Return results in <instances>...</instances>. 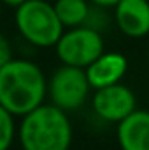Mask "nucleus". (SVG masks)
<instances>
[{
	"mask_svg": "<svg viewBox=\"0 0 149 150\" xmlns=\"http://www.w3.org/2000/svg\"><path fill=\"white\" fill-rule=\"evenodd\" d=\"M114 21L130 38L149 35V0H119L114 5Z\"/></svg>",
	"mask_w": 149,
	"mask_h": 150,
	"instance_id": "nucleus-7",
	"label": "nucleus"
},
{
	"mask_svg": "<svg viewBox=\"0 0 149 150\" xmlns=\"http://www.w3.org/2000/svg\"><path fill=\"white\" fill-rule=\"evenodd\" d=\"M121 150H149V110H135L117 124Z\"/></svg>",
	"mask_w": 149,
	"mask_h": 150,
	"instance_id": "nucleus-9",
	"label": "nucleus"
},
{
	"mask_svg": "<svg viewBox=\"0 0 149 150\" xmlns=\"http://www.w3.org/2000/svg\"><path fill=\"white\" fill-rule=\"evenodd\" d=\"M53 5H54V11H56L60 21L67 28H75V26L86 25L88 16L91 12L86 0H56Z\"/></svg>",
	"mask_w": 149,
	"mask_h": 150,
	"instance_id": "nucleus-10",
	"label": "nucleus"
},
{
	"mask_svg": "<svg viewBox=\"0 0 149 150\" xmlns=\"http://www.w3.org/2000/svg\"><path fill=\"white\" fill-rule=\"evenodd\" d=\"M0 12H2V0H0Z\"/></svg>",
	"mask_w": 149,
	"mask_h": 150,
	"instance_id": "nucleus-15",
	"label": "nucleus"
},
{
	"mask_svg": "<svg viewBox=\"0 0 149 150\" xmlns=\"http://www.w3.org/2000/svg\"><path fill=\"white\" fill-rule=\"evenodd\" d=\"M54 49L63 65L86 68L104 52V38L98 30L82 25L63 32Z\"/></svg>",
	"mask_w": 149,
	"mask_h": 150,
	"instance_id": "nucleus-4",
	"label": "nucleus"
},
{
	"mask_svg": "<svg viewBox=\"0 0 149 150\" xmlns=\"http://www.w3.org/2000/svg\"><path fill=\"white\" fill-rule=\"evenodd\" d=\"M47 80L35 63L11 59L0 68V105L12 115H27L44 103Z\"/></svg>",
	"mask_w": 149,
	"mask_h": 150,
	"instance_id": "nucleus-1",
	"label": "nucleus"
},
{
	"mask_svg": "<svg viewBox=\"0 0 149 150\" xmlns=\"http://www.w3.org/2000/svg\"><path fill=\"white\" fill-rule=\"evenodd\" d=\"M23 2H27V0H2V4H5V5H11V7H19Z\"/></svg>",
	"mask_w": 149,
	"mask_h": 150,
	"instance_id": "nucleus-14",
	"label": "nucleus"
},
{
	"mask_svg": "<svg viewBox=\"0 0 149 150\" xmlns=\"http://www.w3.org/2000/svg\"><path fill=\"white\" fill-rule=\"evenodd\" d=\"M128 72V59L121 52H102L90 67H86V75L93 89L107 87L121 82Z\"/></svg>",
	"mask_w": 149,
	"mask_h": 150,
	"instance_id": "nucleus-8",
	"label": "nucleus"
},
{
	"mask_svg": "<svg viewBox=\"0 0 149 150\" xmlns=\"http://www.w3.org/2000/svg\"><path fill=\"white\" fill-rule=\"evenodd\" d=\"M90 2H93L98 7H114L119 0H90Z\"/></svg>",
	"mask_w": 149,
	"mask_h": 150,
	"instance_id": "nucleus-13",
	"label": "nucleus"
},
{
	"mask_svg": "<svg viewBox=\"0 0 149 150\" xmlns=\"http://www.w3.org/2000/svg\"><path fill=\"white\" fill-rule=\"evenodd\" d=\"M16 136L14 115L0 105V150H9Z\"/></svg>",
	"mask_w": 149,
	"mask_h": 150,
	"instance_id": "nucleus-11",
	"label": "nucleus"
},
{
	"mask_svg": "<svg viewBox=\"0 0 149 150\" xmlns=\"http://www.w3.org/2000/svg\"><path fill=\"white\" fill-rule=\"evenodd\" d=\"M148 61H149V51H148Z\"/></svg>",
	"mask_w": 149,
	"mask_h": 150,
	"instance_id": "nucleus-16",
	"label": "nucleus"
},
{
	"mask_svg": "<svg viewBox=\"0 0 149 150\" xmlns=\"http://www.w3.org/2000/svg\"><path fill=\"white\" fill-rule=\"evenodd\" d=\"M91 89L93 87L88 80L86 68L70 65H62L47 82V94L51 103L65 112L81 108L86 103Z\"/></svg>",
	"mask_w": 149,
	"mask_h": 150,
	"instance_id": "nucleus-5",
	"label": "nucleus"
},
{
	"mask_svg": "<svg viewBox=\"0 0 149 150\" xmlns=\"http://www.w3.org/2000/svg\"><path fill=\"white\" fill-rule=\"evenodd\" d=\"M16 28L32 45L51 47L56 45L65 26L53 4L46 0H27L16 7Z\"/></svg>",
	"mask_w": 149,
	"mask_h": 150,
	"instance_id": "nucleus-3",
	"label": "nucleus"
},
{
	"mask_svg": "<svg viewBox=\"0 0 149 150\" xmlns=\"http://www.w3.org/2000/svg\"><path fill=\"white\" fill-rule=\"evenodd\" d=\"M91 107L93 112L102 120L119 124L123 119H126L132 112L137 110V100L128 86L117 82L107 87L95 89Z\"/></svg>",
	"mask_w": 149,
	"mask_h": 150,
	"instance_id": "nucleus-6",
	"label": "nucleus"
},
{
	"mask_svg": "<svg viewBox=\"0 0 149 150\" xmlns=\"http://www.w3.org/2000/svg\"><path fill=\"white\" fill-rule=\"evenodd\" d=\"M18 136L23 150H69L72 145V124L65 110L53 103H42L23 115Z\"/></svg>",
	"mask_w": 149,
	"mask_h": 150,
	"instance_id": "nucleus-2",
	"label": "nucleus"
},
{
	"mask_svg": "<svg viewBox=\"0 0 149 150\" xmlns=\"http://www.w3.org/2000/svg\"><path fill=\"white\" fill-rule=\"evenodd\" d=\"M12 59V49H11V42L4 33H0V68L4 65H7Z\"/></svg>",
	"mask_w": 149,
	"mask_h": 150,
	"instance_id": "nucleus-12",
	"label": "nucleus"
}]
</instances>
